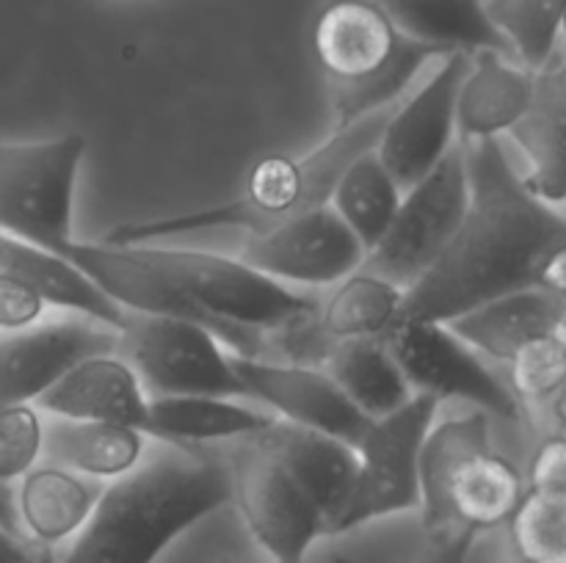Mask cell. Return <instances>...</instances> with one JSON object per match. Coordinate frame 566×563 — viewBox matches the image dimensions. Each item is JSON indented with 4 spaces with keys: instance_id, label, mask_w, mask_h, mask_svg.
<instances>
[{
    "instance_id": "1",
    "label": "cell",
    "mask_w": 566,
    "mask_h": 563,
    "mask_svg": "<svg viewBox=\"0 0 566 563\" xmlns=\"http://www.w3.org/2000/svg\"><path fill=\"white\" fill-rule=\"evenodd\" d=\"M462 147L470 177L468 213L429 274L403 293L398 323H446L492 298L536 285L547 254L566 241V215L525 188L503 138Z\"/></svg>"
},
{
    "instance_id": "2",
    "label": "cell",
    "mask_w": 566,
    "mask_h": 563,
    "mask_svg": "<svg viewBox=\"0 0 566 563\" xmlns=\"http://www.w3.org/2000/svg\"><path fill=\"white\" fill-rule=\"evenodd\" d=\"M230 508L216 445L149 439L133 472L105 484L88 522L53 563H158L188 530Z\"/></svg>"
},
{
    "instance_id": "3",
    "label": "cell",
    "mask_w": 566,
    "mask_h": 563,
    "mask_svg": "<svg viewBox=\"0 0 566 563\" xmlns=\"http://www.w3.org/2000/svg\"><path fill=\"white\" fill-rule=\"evenodd\" d=\"M390 110L368 116L352 127L332 130L329 138L304 158L265 155L249 169L241 196L230 202L114 226L103 241L127 246V243H153L208 230H241L243 235H252L313 208H324L329 204L332 188L343 169L357 155L376 147Z\"/></svg>"
},
{
    "instance_id": "4",
    "label": "cell",
    "mask_w": 566,
    "mask_h": 563,
    "mask_svg": "<svg viewBox=\"0 0 566 563\" xmlns=\"http://www.w3.org/2000/svg\"><path fill=\"white\" fill-rule=\"evenodd\" d=\"M525 495L523 469L497 447L481 408L437 414L420 453V524L429 533H495Z\"/></svg>"
},
{
    "instance_id": "5",
    "label": "cell",
    "mask_w": 566,
    "mask_h": 563,
    "mask_svg": "<svg viewBox=\"0 0 566 563\" xmlns=\"http://www.w3.org/2000/svg\"><path fill=\"white\" fill-rule=\"evenodd\" d=\"M313 53L329 86L332 130L390 110L448 50L418 42L370 0H326L313 22Z\"/></svg>"
},
{
    "instance_id": "6",
    "label": "cell",
    "mask_w": 566,
    "mask_h": 563,
    "mask_svg": "<svg viewBox=\"0 0 566 563\" xmlns=\"http://www.w3.org/2000/svg\"><path fill=\"white\" fill-rule=\"evenodd\" d=\"M86 149L81 132L0 141V235L64 257L75 241V191Z\"/></svg>"
},
{
    "instance_id": "7",
    "label": "cell",
    "mask_w": 566,
    "mask_h": 563,
    "mask_svg": "<svg viewBox=\"0 0 566 563\" xmlns=\"http://www.w3.org/2000/svg\"><path fill=\"white\" fill-rule=\"evenodd\" d=\"M216 447L230 478V508H235L265 563H302L310 546L324 535V517L307 491L258 434Z\"/></svg>"
},
{
    "instance_id": "8",
    "label": "cell",
    "mask_w": 566,
    "mask_h": 563,
    "mask_svg": "<svg viewBox=\"0 0 566 563\" xmlns=\"http://www.w3.org/2000/svg\"><path fill=\"white\" fill-rule=\"evenodd\" d=\"M415 395L446 403H468L490 414L492 423L523 425L528 414L514 397L506 375L479 351L459 340L440 320H403L385 337Z\"/></svg>"
},
{
    "instance_id": "9",
    "label": "cell",
    "mask_w": 566,
    "mask_h": 563,
    "mask_svg": "<svg viewBox=\"0 0 566 563\" xmlns=\"http://www.w3.org/2000/svg\"><path fill=\"white\" fill-rule=\"evenodd\" d=\"M470 204V177L464 147H457L420 182L407 188L390 230L365 254L359 268L409 290L440 259L462 226Z\"/></svg>"
},
{
    "instance_id": "10",
    "label": "cell",
    "mask_w": 566,
    "mask_h": 563,
    "mask_svg": "<svg viewBox=\"0 0 566 563\" xmlns=\"http://www.w3.org/2000/svg\"><path fill=\"white\" fill-rule=\"evenodd\" d=\"M440 408L431 397L412 395L392 414L370 419L354 445L357 480L352 497L329 533L420 511V453Z\"/></svg>"
},
{
    "instance_id": "11",
    "label": "cell",
    "mask_w": 566,
    "mask_h": 563,
    "mask_svg": "<svg viewBox=\"0 0 566 563\" xmlns=\"http://www.w3.org/2000/svg\"><path fill=\"white\" fill-rule=\"evenodd\" d=\"M119 353L149 397H247L224 342L191 320L127 312Z\"/></svg>"
},
{
    "instance_id": "12",
    "label": "cell",
    "mask_w": 566,
    "mask_h": 563,
    "mask_svg": "<svg viewBox=\"0 0 566 563\" xmlns=\"http://www.w3.org/2000/svg\"><path fill=\"white\" fill-rule=\"evenodd\" d=\"M235 257L287 287L321 290L354 274L363 265L365 248L340 215L324 204L243 235Z\"/></svg>"
},
{
    "instance_id": "13",
    "label": "cell",
    "mask_w": 566,
    "mask_h": 563,
    "mask_svg": "<svg viewBox=\"0 0 566 563\" xmlns=\"http://www.w3.org/2000/svg\"><path fill=\"white\" fill-rule=\"evenodd\" d=\"M470 53H448L418 92L387 114L374 152L401 191L423 180L457 147V97Z\"/></svg>"
},
{
    "instance_id": "14",
    "label": "cell",
    "mask_w": 566,
    "mask_h": 563,
    "mask_svg": "<svg viewBox=\"0 0 566 563\" xmlns=\"http://www.w3.org/2000/svg\"><path fill=\"white\" fill-rule=\"evenodd\" d=\"M122 329L77 312L0 331V406L36 403L66 370L94 353H116Z\"/></svg>"
},
{
    "instance_id": "15",
    "label": "cell",
    "mask_w": 566,
    "mask_h": 563,
    "mask_svg": "<svg viewBox=\"0 0 566 563\" xmlns=\"http://www.w3.org/2000/svg\"><path fill=\"white\" fill-rule=\"evenodd\" d=\"M232 368L241 379L247 397L258 401L276 419L321 431L337 439L357 445L368 428L365 417L340 386L329 379L324 368L298 362H276V359L235 357Z\"/></svg>"
},
{
    "instance_id": "16",
    "label": "cell",
    "mask_w": 566,
    "mask_h": 563,
    "mask_svg": "<svg viewBox=\"0 0 566 563\" xmlns=\"http://www.w3.org/2000/svg\"><path fill=\"white\" fill-rule=\"evenodd\" d=\"M506 138L523 155L525 188L566 215V61L536 72L528 110Z\"/></svg>"
},
{
    "instance_id": "17",
    "label": "cell",
    "mask_w": 566,
    "mask_h": 563,
    "mask_svg": "<svg viewBox=\"0 0 566 563\" xmlns=\"http://www.w3.org/2000/svg\"><path fill=\"white\" fill-rule=\"evenodd\" d=\"M33 406L53 417L103 419L142 431L149 395L144 392L136 370L116 351L81 359Z\"/></svg>"
},
{
    "instance_id": "18",
    "label": "cell",
    "mask_w": 566,
    "mask_h": 563,
    "mask_svg": "<svg viewBox=\"0 0 566 563\" xmlns=\"http://www.w3.org/2000/svg\"><path fill=\"white\" fill-rule=\"evenodd\" d=\"M258 439L274 453L282 467L307 491L310 500L324 517V533L335 528L337 517L352 497L357 480V450L337 436L302 425L274 419Z\"/></svg>"
},
{
    "instance_id": "19",
    "label": "cell",
    "mask_w": 566,
    "mask_h": 563,
    "mask_svg": "<svg viewBox=\"0 0 566 563\" xmlns=\"http://www.w3.org/2000/svg\"><path fill=\"white\" fill-rule=\"evenodd\" d=\"M536 72L501 50L470 53L457 97V138L462 144L506 138L528 110Z\"/></svg>"
},
{
    "instance_id": "20",
    "label": "cell",
    "mask_w": 566,
    "mask_h": 563,
    "mask_svg": "<svg viewBox=\"0 0 566 563\" xmlns=\"http://www.w3.org/2000/svg\"><path fill=\"white\" fill-rule=\"evenodd\" d=\"M105 484L39 461L14 484V511L20 533L31 544L53 552L88 522Z\"/></svg>"
},
{
    "instance_id": "21",
    "label": "cell",
    "mask_w": 566,
    "mask_h": 563,
    "mask_svg": "<svg viewBox=\"0 0 566 563\" xmlns=\"http://www.w3.org/2000/svg\"><path fill=\"white\" fill-rule=\"evenodd\" d=\"M42 461L64 467L83 478L111 484L133 472L149 447V436L133 425L103 419H70L42 414Z\"/></svg>"
},
{
    "instance_id": "22",
    "label": "cell",
    "mask_w": 566,
    "mask_h": 563,
    "mask_svg": "<svg viewBox=\"0 0 566 563\" xmlns=\"http://www.w3.org/2000/svg\"><path fill=\"white\" fill-rule=\"evenodd\" d=\"M274 414L249 406L241 397L180 395L149 397L142 434L171 445H221L274 425Z\"/></svg>"
},
{
    "instance_id": "23",
    "label": "cell",
    "mask_w": 566,
    "mask_h": 563,
    "mask_svg": "<svg viewBox=\"0 0 566 563\" xmlns=\"http://www.w3.org/2000/svg\"><path fill=\"white\" fill-rule=\"evenodd\" d=\"M446 323L459 340L468 342L495 368H503L512 353L531 337L545 334V331H562L558 329L556 298L542 290L539 285L492 298V301L468 309Z\"/></svg>"
},
{
    "instance_id": "24",
    "label": "cell",
    "mask_w": 566,
    "mask_h": 563,
    "mask_svg": "<svg viewBox=\"0 0 566 563\" xmlns=\"http://www.w3.org/2000/svg\"><path fill=\"white\" fill-rule=\"evenodd\" d=\"M0 270L31 285L48 301V307L61 309V312L88 315V318H97L116 329H125V309L116 307L77 265H72L61 254L0 235Z\"/></svg>"
},
{
    "instance_id": "25",
    "label": "cell",
    "mask_w": 566,
    "mask_h": 563,
    "mask_svg": "<svg viewBox=\"0 0 566 563\" xmlns=\"http://www.w3.org/2000/svg\"><path fill=\"white\" fill-rule=\"evenodd\" d=\"M370 3L379 6L401 33L448 53L457 50L509 53L486 17L484 0H370Z\"/></svg>"
},
{
    "instance_id": "26",
    "label": "cell",
    "mask_w": 566,
    "mask_h": 563,
    "mask_svg": "<svg viewBox=\"0 0 566 563\" xmlns=\"http://www.w3.org/2000/svg\"><path fill=\"white\" fill-rule=\"evenodd\" d=\"M321 368L370 419L392 414L415 395L385 337L335 342Z\"/></svg>"
},
{
    "instance_id": "27",
    "label": "cell",
    "mask_w": 566,
    "mask_h": 563,
    "mask_svg": "<svg viewBox=\"0 0 566 563\" xmlns=\"http://www.w3.org/2000/svg\"><path fill=\"white\" fill-rule=\"evenodd\" d=\"M403 287L357 268L321 296L318 329L329 342L379 340L401 318Z\"/></svg>"
},
{
    "instance_id": "28",
    "label": "cell",
    "mask_w": 566,
    "mask_h": 563,
    "mask_svg": "<svg viewBox=\"0 0 566 563\" xmlns=\"http://www.w3.org/2000/svg\"><path fill=\"white\" fill-rule=\"evenodd\" d=\"M403 191L381 166L374 149L357 155L343 169L332 188L329 208L343 219V224L357 235L365 254L385 237L398 213Z\"/></svg>"
},
{
    "instance_id": "29",
    "label": "cell",
    "mask_w": 566,
    "mask_h": 563,
    "mask_svg": "<svg viewBox=\"0 0 566 563\" xmlns=\"http://www.w3.org/2000/svg\"><path fill=\"white\" fill-rule=\"evenodd\" d=\"M423 541L418 513L376 519L357 528L324 533L302 563H409Z\"/></svg>"
},
{
    "instance_id": "30",
    "label": "cell",
    "mask_w": 566,
    "mask_h": 563,
    "mask_svg": "<svg viewBox=\"0 0 566 563\" xmlns=\"http://www.w3.org/2000/svg\"><path fill=\"white\" fill-rule=\"evenodd\" d=\"M492 28L509 55L531 72L556 61L566 17V0H484Z\"/></svg>"
},
{
    "instance_id": "31",
    "label": "cell",
    "mask_w": 566,
    "mask_h": 563,
    "mask_svg": "<svg viewBox=\"0 0 566 563\" xmlns=\"http://www.w3.org/2000/svg\"><path fill=\"white\" fill-rule=\"evenodd\" d=\"M503 370L523 412H545L566 384V334L545 331L531 337L512 353Z\"/></svg>"
},
{
    "instance_id": "32",
    "label": "cell",
    "mask_w": 566,
    "mask_h": 563,
    "mask_svg": "<svg viewBox=\"0 0 566 563\" xmlns=\"http://www.w3.org/2000/svg\"><path fill=\"white\" fill-rule=\"evenodd\" d=\"M503 539L523 563H566V500L525 491Z\"/></svg>"
},
{
    "instance_id": "33",
    "label": "cell",
    "mask_w": 566,
    "mask_h": 563,
    "mask_svg": "<svg viewBox=\"0 0 566 563\" xmlns=\"http://www.w3.org/2000/svg\"><path fill=\"white\" fill-rule=\"evenodd\" d=\"M44 417L33 403L0 406V484L14 486L42 461Z\"/></svg>"
},
{
    "instance_id": "34",
    "label": "cell",
    "mask_w": 566,
    "mask_h": 563,
    "mask_svg": "<svg viewBox=\"0 0 566 563\" xmlns=\"http://www.w3.org/2000/svg\"><path fill=\"white\" fill-rule=\"evenodd\" d=\"M525 491L542 497L566 500V436L551 431L542 436L539 445L531 450L528 464L523 469Z\"/></svg>"
},
{
    "instance_id": "35",
    "label": "cell",
    "mask_w": 566,
    "mask_h": 563,
    "mask_svg": "<svg viewBox=\"0 0 566 563\" xmlns=\"http://www.w3.org/2000/svg\"><path fill=\"white\" fill-rule=\"evenodd\" d=\"M48 301L17 276L0 270V331L25 329L48 315Z\"/></svg>"
},
{
    "instance_id": "36",
    "label": "cell",
    "mask_w": 566,
    "mask_h": 563,
    "mask_svg": "<svg viewBox=\"0 0 566 563\" xmlns=\"http://www.w3.org/2000/svg\"><path fill=\"white\" fill-rule=\"evenodd\" d=\"M479 535L473 533H429L423 530L418 552L409 563H468Z\"/></svg>"
},
{
    "instance_id": "37",
    "label": "cell",
    "mask_w": 566,
    "mask_h": 563,
    "mask_svg": "<svg viewBox=\"0 0 566 563\" xmlns=\"http://www.w3.org/2000/svg\"><path fill=\"white\" fill-rule=\"evenodd\" d=\"M536 285L551 293L558 304V329L566 334V241L558 243L536 274Z\"/></svg>"
},
{
    "instance_id": "38",
    "label": "cell",
    "mask_w": 566,
    "mask_h": 563,
    "mask_svg": "<svg viewBox=\"0 0 566 563\" xmlns=\"http://www.w3.org/2000/svg\"><path fill=\"white\" fill-rule=\"evenodd\" d=\"M0 563H53L50 550L31 544L25 535H17L0 524Z\"/></svg>"
},
{
    "instance_id": "39",
    "label": "cell",
    "mask_w": 566,
    "mask_h": 563,
    "mask_svg": "<svg viewBox=\"0 0 566 563\" xmlns=\"http://www.w3.org/2000/svg\"><path fill=\"white\" fill-rule=\"evenodd\" d=\"M0 524L11 533H20V522H17V511H14V486H3L0 484Z\"/></svg>"
},
{
    "instance_id": "40",
    "label": "cell",
    "mask_w": 566,
    "mask_h": 563,
    "mask_svg": "<svg viewBox=\"0 0 566 563\" xmlns=\"http://www.w3.org/2000/svg\"><path fill=\"white\" fill-rule=\"evenodd\" d=\"M545 417H547V423H551V431L566 436V384L558 390V395L545 406Z\"/></svg>"
},
{
    "instance_id": "41",
    "label": "cell",
    "mask_w": 566,
    "mask_h": 563,
    "mask_svg": "<svg viewBox=\"0 0 566 563\" xmlns=\"http://www.w3.org/2000/svg\"><path fill=\"white\" fill-rule=\"evenodd\" d=\"M501 533H503V530H501ZM492 563H523V561H517V557H514V552L509 550L506 539H503V544L497 546L495 552H492Z\"/></svg>"
},
{
    "instance_id": "42",
    "label": "cell",
    "mask_w": 566,
    "mask_h": 563,
    "mask_svg": "<svg viewBox=\"0 0 566 563\" xmlns=\"http://www.w3.org/2000/svg\"><path fill=\"white\" fill-rule=\"evenodd\" d=\"M216 563H243V561H232V557H221V561H216Z\"/></svg>"
}]
</instances>
